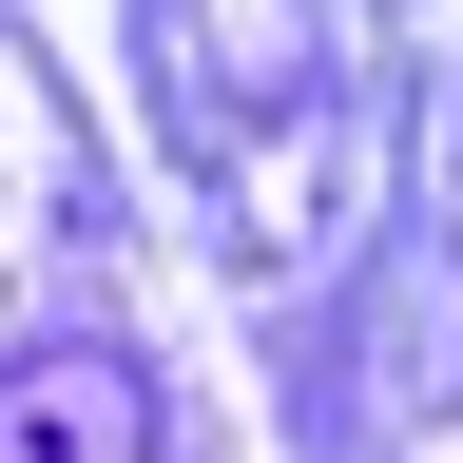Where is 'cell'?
Wrapping results in <instances>:
<instances>
[{
	"instance_id": "6da1fadb",
	"label": "cell",
	"mask_w": 463,
	"mask_h": 463,
	"mask_svg": "<svg viewBox=\"0 0 463 463\" xmlns=\"http://www.w3.org/2000/svg\"><path fill=\"white\" fill-rule=\"evenodd\" d=\"M0 463H136V386L116 367H39L0 405Z\"/></svg>"
}]
</instances>
